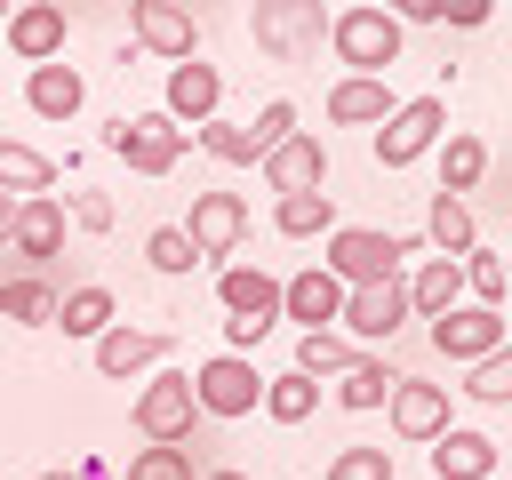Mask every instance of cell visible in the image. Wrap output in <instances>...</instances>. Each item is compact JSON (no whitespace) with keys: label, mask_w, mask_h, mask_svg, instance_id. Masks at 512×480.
<instances>
[{"label":"cell","mask_w":512,"mask_h":480,"mask_svg":"<svg viewBox=\"0 0 512 480\" xmlns=\"http://www.w3.org/2000/svg\"><path fill=\"white\" fill-rule=\"evenodd\" d=\"M168 352H176L168 328H128V320H112V328L88 344L96 376H112V384H128V376H144V368H168Z\"/></svg>","instance_id":"cell-13"},{"label":"cell","mask_w":512,"mask_h":480,"mask_svg":"<svg viewBox=\"0 0 512 480\" xmlns=\"http://www.w3.org/2000/svg\"><path fill=\"white\" fill-rule=\"evenodd\" d=\"M56 176H64V168H56L48 152L0 136V192H8V200H40V192H56Z\"/></svg>","instance_id":"cell-29"},{"label":"cell","mask_w":512,"mask_h":480,"mask_svg":"<svg viewBox=\"0 0 512 480\" xmlns=\"http://www.w3.org/2000/svg\"><path fill=\"white\" fill-rule=\"evenodd\" d=\"M128 480H200V472H192V448H136Z\"/></svg>","instance_id":"cell-39"},{"label":"cell","mask_w":512,"mask_h":480,"mask_svg":"<svg viewBox=\"0 0 512 480\" xmlns=\"http://www.w3.org/2000/svg\"><path fill=\"white\" fill-rule=\"evenodd\" d=\"M8 248H16L24 264H48V256L64 248V200H56V192H40V200H16Z\"/></svg>","instance_id":"cell-22"},{"label":"cell","mask_w":512,"mask_h":480,"mask_svg":"<svg viewBox=\"0 0 512 480\" xmlns=\"http://www.w3.org/2000/svg\"><path fill=\"white\" fill-rule=\"evenodd\" d=\"M72 480H112V464H104V456H80V464H72Z\"/></svg>","instance_id":"cell-41"},{"label":"cell","mask_w":512,"mask_h":480,"mask_svg":"<svg viewBox=\"0 0 512 480\" xmlns=\"http://www.w3.org/2000/svg\"><path fill=\"white\" fill-rule=\"evenodd\" d=\"M336 312H344V288H336L320 264H304V272H288V280H280V320H296V336L336 328Z\"/></svg>","instance_id":"cell-19"},{"label":"cell","mask_w":512,"mask_h":480,"mask_svg":"<svg viewBox=\"0 0 512 480\" xmlns=\"http://www.w3.org/2000/svg\"><path fill=\"white\" fill-rule=\"evenodd\" d=\"M184 144H192V136H184L168 112H120V120L104 128V152H112L128 176H152V184H160V176H176Z\"/></svg>","instance_id":"cell-5"},{"label":"cell","mask_w":512,"mask_h":480,"mask_svg":"<svg viewBox=\"0 0 512 480\" xmlns=\"http://www.w3.org/2000/svg\"><path fill=\"white\" fill-rule=\"evenodd\" d=\"M440 136H448V88L400 96V104H392V120L376 128V168H384V176H400V168H416Z\"/></svg>","instance_id":"cell-4"},{"label":"cell","mask_w":512,"mask_h":480,"mask_svg":"<svg viewBox=\"0 0 512 480\" xmlns=\"http://www.w3.org/2000/svg\"><path fill=\"white\" fill-rule=\"evenodd\" d=\"M408 32L392 24L384 0H352V8H328V56L352 72V80H392Z\"/></svg>","instance_id":"cell-1"},{"label":"cell","mask_w":512,"mask_h":480,"mask_svg":"<svg viewBox=\"0 0 512 480\" xmlns=\"http://www.w3.org/2000/svg\"><path fill=\"white\" fill-rule=\"evenodd\" d=\"M400 328H408V288H400V280H384V288H344L336 336H344L352 352H384Z\"/></svg>","instance_id":"cell-8"},{"label":"cell","mask_w":512,"mask_h":480,"mask_svg":"<svg viewBox=\"0 0 512 480\" xmlns=\"http://www.w3.org/2000/svg\"><path fill=\"white\" fill-rule=\"evenodd\" d=\"M200 480H256V472H240V464H216V472H200Z\"/></svg>","instance_id":"cell-43"},{"label":"cell","mask_w":512,"mask_h":480,"mask_svg":"<svg viewBox=\"0 0 512 480\" xmlns=\"http://www.w3.org/2000/svg\"><path fill=\"white\" fill-rule=\"evenodd\" d=\"M400 256H416V240L408 232H376V224H336L320 240V272L336 288H384V280H400Z\"/></svg>","instance_id":"cell-2"},{"label":"cell","mask_w":512,"mask_h":480,"mask_svg":"<svg viewBox=\"0 0 512 480\" xmlns=\"http://www.w3.org/2000/svg\"><path fill=\"white\" fill-rule=\"evenodd\" d=\"M176 232L192 240L200 264H216V256H232V248L248 240V200H240V192H192V216H184Z\"/></svg>","instance_id":"cell-12"},{"label":"cell","mask_w":512,"mask_h":480,"mask_svg":"<svg viewBox=\"0 0 512 480\" xmlns=\"http://www.w3.org/2000/svg\"><path fill=\"white\" fill-rule=\"evenodd\" d=\"M272 424H304L312 408H320V384L312 376H296V368H280V376H264V400H256Z\"/></svg>","instance_id":"cell-32"},{"label":"cell","mask_w":512,"mask_h":480,"mask_svg":"<svg viewBox=\"0 0 512 480\" xmlns=\"http://www.w3.org/2000/svg\"><path fill=\"white\" fill-rule=\"evenodd\" d=\"M64 224H80V232H112L120 208H112V192H64Z\"/></svg>","instance_id":"cell-40"},{"label":"cell","mask_w":512,"mask_h":480,"mask_svg":"<svg viewBox=\"0 0 512 480\" xmlns=\"http://www.w3.org/2000/svg\"><path fill=\"white\" fill-rule=\"evenodd\" d=\"M24 104H32L40 120H72V112L88 104V72L64 64V56H56V64H32V72H24Z\"/></svg>","instance_id":"cell-21"},{"label":"cell","mask_w":512,"mask_h":480,"mask_svg":"<svg viewBox=\"0 0 512 480\" xmlns=\"http://www.w3.org/2000/svg\"><path fill=\"white\" fill-rule=\"evenodd\" d=\"M240 128H248V144H256V160H264L272 144H288V136H296V104H288V96H272V104H264L256 120H240Z\"/></svg>","instance_id":"cell-38"},{"label":"cell","mask_w":512,"mask_h":480,"mask_svg":"<svg viewBox=\"0 0 512 480\" xmlns=\"http://www.w3.org/2000/svg\"><path fill=\"white\" fill-rule=\"evenodd\" d=\"M456 392H464L472 408H504V400H512V344H504V352H488V360H472Z\"/></svg>","instance_id":"cell-34"},{"label":"cell","mask_w":512,"mask_h":480,"mask_svg":"<svg viewBox=\"0 0 512 480\" xmlns=\"http://www.w3.org/2000/svg\"><path fill=\"white\" fill-rule=\"evenodd\" d=\"M192 144H200V152H216L224 168H256L248 128H240V120H224V112H216V120H200V128H192Z\"/></svg>","instance_id":"cell-35"},{"label":"cell","mask_w":512,"mask_h":480,"mask_svg":"<svg viewBox=\"0 0 512 480\" xmlns=\"http://www.w3.org/2000/svg\"><path fill=\"white\" fill-rule=\"evenodd\" d=\"M496 464H504V440L480 424H448L432 440V480H496Z\"/></svg>","instance_id":"cell-17"},{"label":"cell","mask_w":512,"mask_h":480,"mask_svg":"<svg viewBox=\"0 0 512 480\" xmlns=\"http://www.w3.org/2000/svg\"><path fill=\"white\" fill-rule=\"evenodd\" d=\"M248 40L272 64H312L320 40H328V8L320 0H256L248 8Z\"/></svg>","instance_id":"cell-3"},{"label":"cell","mask_w":512,"mask_h":480,"mask_svg":"<svg viewBox=\"0 0 512 480\" xmlns=\"http://www.w3.org/2000/svg\"><path fill=\"white\" fill-rule=\"evenodd\" d=\"M456 272H464V304L504 312V256H496V248H464V256H456Z\"/></svg>","instance_id":"cell-33"},{"label":"cell","mask_w":512,"mask_h":480,"mask_svg":"<svg viewBox=\"0 0 512 480\" xmlns=\"http://www.w3.org/2000/svg\"><path fill=\"white\" fill-rule=\"evenodd\" d=\"M128 40H136L144 56H160V64L200 56V24H192V8H176V0H128Z\"/></svg>","instance_id":"cell-10"},{"label":"cell","mask_w":512,"mask_h":480,"mask_svg":"<svg viewBox=\"0 0 512 480\" xmlns=\"http://www.w3.org/2000/svg\"><path fill=\"white\" fill-rule=\"evenodd\" d=\"M400 288H408V320H440L448 304H464V272L448 256H424L416 272H400Z\"/></svg>","instance_id":"cell-24"},{"label":"cell","mask_w":512,"mask_h":480,"mask_svg":"<svg viewBox=\"0 0 512 480\" xmlns=\"http://www.w3.org/2000/svg\"><path fill=\"white\" fill-rule=\"evenodd\" d=\"M392 384H400V368L384 360V352H360L344 376H336V408H352V416H368V408H384L392 400Z\"/></svg>","instance_id":"cell-28"},{"label":"cell","mask_w":512,"mask_h":480,"mask_svg":"<svg viewBox=\"0 0 512 480\" xmlns=\"http://www.w3.org/2000/svg\"><path fill=\"white\" fill-rule=\"evenodd\" d=\"M320 480H392V448L352 440V448H336V456H328V472H320Z\"/></svg>","instance_id":"cell-37"},{"label":"cell","mask_w":512,"mask_h":480,"mask_svg":"<svg viewBox=\"0 0 512 480\" xmlns=\"http://www.w3.org/2000/svg\"><path fill=\"white\" fill-rule=\"evenodd\" d=\"M216 304H224V320L280 328V280H272L264 264H224V272H216Z\"/></svg>","instance_id":"cell-18"},{"label":"cell","mask_w":512,"mask_h":480,"mask_svg":"<svg viewBox=\"0 0 512 480\" xmlns=\"http://www.w3.org/2000/svg\"><path fill=\"white\" fill-rule=\"evenodd\" d=\"M184 376H192V408L216 416V424H240V416H256V400H264V368L240 360V352H208V360L184 368Z\"/></svg>","instance_id":"cell-6"},{"label":"cell","mask_w":512,"mask_h":480,"mask_svg":"<svg viewBox=\"0 0 512 480\" xmlns=\"http://www.w3.org/2000/svg\"><path fill=\"white\" fill-rule=\"evenodd\" d=\"M8 224H16V200L0 192V248H8Z\"/></svg>","instance_id":"cell-42"},{"label":"cell","mask_w":512,"mask_h":480,"mask_svg":"<svg viewBox=\"0 0 512 480\" xmlns=\"http://www.w3.org/2000/svg\"><path fill=\"white\" fill-rule=\"evenodd\" d=\"M144 264H152L160 280H184V272H192L200 256H192V240H184L176 224H152V232H144Z\"/></svg>","instance_id":"cell-36"},{"label":"cell","mask_w":512,"mask_h":480,"mask_svg":"<svg viewBox=\"0 0 512 480\" xmlns=\"http://www.w3.org/2000/svg\"><path fill=\"white\" fill-rule=\"evenodd\" d=\"M432 160H440V192H448V200H472V192H480V176H488V136L448 128V136L432 144Z\"/></svg>","instance_id":"cell-23"},{"label":"cell","mask_w":512,"mask_h":480,"mask_svg":"<svg viewBox=\"0 0 512 480\" xmlns=\"http://www.w3.org/2000/svg\"><path fill=\"white\" fill-rule=\"evenodd\" d=\"M152 112H168L184 136L200 128V120H216L224 112V72L208 64V56H184V64H168V88H160V104Z\"/></svg>","instance_id":"cell-11"},{"label":"cell","mask_w":512,"mask_h":480,"mask_svg":"<svg viewBox=\"0 0 512 480\" xmlns=\"http://www.w3.org/2000/svg\"><path fill=\"white\" fill-rule=\"evenodd\" d=\"M424 248L432 256H464V248H480V224H472V200H448V192H432V208H424Z\"/></svg>","instance_id":"cell-27"},{"label":"cell","mask_w":512,"mask_h":480,"mask_svg":"<svg viewBox=\"0 0 512 480\" xmlns=\"http://www.w3.org/2000/svg\"><path fill=\"white\" fill-rule=\"evenodd\" d=\"M128 424L144 432V448H192V424H200V408H192V376H184V368H152V384L136 392Z\"/></svg>","instance_id":"cell-7"},{"label":"cell","mask_w":512,"mask_h":480,"mask_svg":"<svg viewBox=\"0 0 512 480\" xmlns=\"http://www.w3.org/2000/svg\"><path fill=\"white\" fill-rule=\"evenodd\" d=\"M352 360H360V352H352L336 328H312V336H296V360H288V368H296V376H312V384H336Z\"/></svg>","instance_id":"cell-30"},{"label":"cell","mask_w":512,"mask_h":480,"mask_svg":"<svg viewBox=\"0 0 512 480\" xmlns=\"http://www.w3.org/2000/svg\"><path fill=\"white\" fill-rule=\"evenodd\" d=\"M0 320H16V328H48V320H56V288H48L40 272L0 280Z\"/></svg>","instance_id":"cell-31"},{"label":"cell","mask_w":512,"mask_h":480,"mask_svg":"<svg viewBox=\"0 0 512 480\" xmlns=\"http://www.w3.org/2000/svg\"><path fill=\"white\" fill-rule=\"evenodd\" d=\"M32 480H72V472H32Z\"/></svg>","instance_id":"cell-44"},{"label":"cell","mask_w":512,"mask_h":480,"mask_svg":"<svg viewBox=\"0 0 512 480\" xmlns=\"http://www.w3.org/2000/svg\"><path fill=\"white\" fill-rule=\"evenodd\" d=\"M384 408H392V432H400L408 448H432V440L456 424V416H448V384H424V376H400Z\"/></svg>","instance_id":"cell-15"},{"label":"cell","mask_w":512,"mask_h":480,"mask_svg":"<svg viewBox=\"0 0 512 480\" xmlns=\"http://www.w3.org/2000/svg\"><path fill=\"white\" fill-rule=\"evenodd\" d=\"M112 320H120V304H112V288H104V280H80V288H64V296H56V320H48V328H64V336H80V344H96V336H104Z\"/></svg>","instance_id":"cell-25"},{"label":"cell","mask_w":512,"mask_h":480,"mask_svg":"<svg viewBox=\"0 0 512 480\" xmlns=\"http://www.w3.org/2000/svg\"><path fill=\"white\" fill-rule=\"evenodd\" d=\"M344 216H336V192H288V200H272V232L280 240H328Z\"/></svg>","instance_id":"cell-26"},{"label":"cell","mask_w":512,"mask_h":480,"mask_svg":"<svg viewBox=\"0 0 512 480\" xmlns=\"http://www.w3.org/2000/svg\"><path fill=\"white\" fill-rule=\"evenodd\" d=\"M256 168H264V184H272L280 200H288V192H328V144H320L312 128H296L288 144H272Z\"/></svg>","instance_id":"cell-16"},{"label":"cell","mask_w":512,"mask_h":480,"mask_svg":"<svg viewBox=\"0 0 512 480\" xmlns=\"http://www.w3.org/2000/svg\"><path fill=\"white\" fill-rule=\"evenodd\" d=\"M432 328V352L448 360V368H472V360H488V352H504L512 344V328H504V312H488V304H448L440 320H424Z\"/></svg>","instance_id":"cell-9"},{"label":"cell","mask_w":512,"mask_h":480,"mask_svg":"<svg viewBox=\"0 0 512 480\" xmlns=\"http://www.w3.org/2000/svg\"><path fill=\"white\" fill-rule=\"evenodd\" d=\"M392 104H400V96H392V80H352V72H336L320 112H328L336 128H384V120H392Z\"/></svg>","instance_id":"cell-20"},{"label":"cell","mask_w":512,"mask_h":480,"mask_svg":"<svg viewBox=\"0 0 512 480\" xmlns=\"http://www.w3.org/2000/svg\"><path fill=\"white\" fill-rule=\"evenodd\" d=\"M0 40H8V56L32 72V64H56V56H64L72 24H64V8H56V0H24V8H8Z\"/></svg>","instance_id":"cell-14"}]
</instances>
